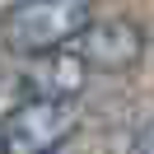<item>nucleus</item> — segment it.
<instances>
[{
	"instance_id": "1",
	"label": "nucleus",
	"mask_w": 154,
	"mask_h": 154,
	"mask_svg": "<svg viewBox=\"0 0 154 154\" xmlns=\"http://www.w3.org/2000/svg\"><path fill=\"white\" fill-rule=\"evenodd\" d=\"M94 23L89 0H19L0 14V47L14 56L75 47V38Z\"/></svg>"
},
{
	"instance_id": "2",
	"label": "nucleus",
	"mask_w": 154,
	"mask_h": 154,
	"mask_svg": "<svg viewBox=\"0 0 154 154\" xmlns=\"http://www.w3.org/2000/svg\"><path fill=\"white\" fill-rule=\"evenodd\" d=\"M84 122L79 98H19L14 112L0 117L5 154H56Z\"/></svg>"
},
{
	"instance_id": "3",
	"label": "nucleus",
	"mask_w": 154,
	"mask_h": 154,
	"mask_svg": "<svg viewBox=\"0 0 154 154\" xmlns=\"http://www.w3.org/2000/svg\"><path fill=\"white\" fill-rule=\"evenodd\" d=\"M89 61L70 47L56 51H38V56H23V70L14 79V94L19 98H84L89 89Z\"/></svg>"
},
{
	"instance_id": "4",
	"label": "nucleus",
	"mask_w": 154,
	"mask_h": 154,
	"mask_svg": "<svg viewBox=\"0 0 154 154\" xmlns=\"http://www.w3.org/2000/svg\"><path fill=\"white\" fill-rule=\"evenodd\" d=\"M75 51L89 61V70L126 75V70L140 66L145 38H140V28H135V23H126V19H94V23L75 38Z\"/></svg>"
},
{
	"instance_id": "5",
	"label": "nucleus",
	"mask_w": 154,
	"mask_h": 154,
	"mask_svg": "<svg viewBox=\"0 0 154 154\" xmlns=\"http://www.w3.org/2000/svg\"><path fill=\"white\" fill-rule=\"evenodd\" d=\"M126 154H154V126H149V131H145V135H140V140H135Z\"/></svg>"
},
{
	"instance_id": "6",
	"label": "nucleus",
	"mask_w": 154,
	"mask_h": 154,
	"mask_svg": "<svg viewBox=\"0 0 154 154\" xmlns=\"http://www.w3.org/2000/svg\"><path fill=\"white\" fill-rule=\"evenodd\" d=\"M0 154H5V140H0Z\"/></svg>"
}]
</instances>
